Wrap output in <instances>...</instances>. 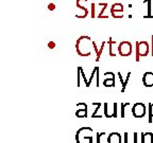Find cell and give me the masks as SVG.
Wrapping results in <instances>:
<instances>
[{"mask_svg":"<svg viewBox=\"0 0 153 143\" xmlns=\"http://www.w3.org/2000/svg\"><path fill=\"white\" fill-rule=\"evenodd\" d=\"M48 47H49V48H51V49H53V48L55 47V44H54L53 42H49V44H48Z\"/></svg>","mask_w":153,"mask_h":143,"instance_id":"cell-28","label":"cell"},{"mask_svg":"<svg viewBox=\"0 0 153 143\" xmlns=\"http://www.w3.org/2000/svg\"><path fill=\"white\" fill-rule=\"evenodd\" d=\"M82 2H83V0H77L75 4H77V6H78V8H80L81 10H83V11H84V16H83V18H85V17H87V16H88V14H89V11H88V9H87L86 6H84L83 4H82Z\"/></svg>","mask_w":153,"mask_h":143,"instance_id":"cell-16","label":"cell"},{"mask_svg":"<svg viewBox=\"0 0 153 143\" xmlns=\"http://www.w3.org/2000/svg\"><path fill=\"white\" fill-rule=\"evenodd\" d=\"M148 122L150 124L153 122V103L149 104V119H148Z\"/></svg>","mask_w":153,"mask_h":143,"instance_id":"cell-21","label":"cell"},{"mask_svg":"<svg viewBox=\"0 0 153 143\" xmlns=\"http://www.w3.org/2000/svg\"><path fill=\"white\" fill-rule=\"evenodd\" d=\"M93 106H96V109L92 113V118H100L99 116V110L101 109L102 107V103H93Z\"/></svg>","mask_w":153,"mask_h":143,"instance_id":"cell-17","label":"cell"},{"mask_svg":"<svg viewBox=\"0 0 153 143\" xmlns=\"http://www.w3.org/2000/svg\"><path fill=\"white\" fill-rule=\"evenodd\" d=\"M144 3H147L148 6V14L144 16V18H153L152 14H151V6H152V0H145Z\"/></svg>","mask_w":153,"mask_h":143,"instance_id":"cell-18","label":"cell"},{"mask_svg":"<svg viewBox=\"0 0 153 143\" xmlns=\"http://www.w3.org/2000/svg\"><path fill=\"white\" fill-rule=\"evenodd\" d=\"M141 143H153L152 133H141Z\"/></svg>","mask_w":153,"mask_h":143,"instance_id":"cell-14","label":"cell"},{"mask_svg":"<svg viewBox=\"0 0 153 143\" xmlns=\"http://www.w3.org/2000/svg\"><path fill=\"white\" fill-rule=\"evenodd\" d=\"M103 115L106 118H117L118 117V104L117 103H114L113 104V108H110V104L108 103H104L103 104Z\"/></svg>","mask_w":153,"mask_h":143,"instance_id":"cell-5","label":"cell"},{"mask_svg":"<svg viewBox=\"0 0 153 143\" xmlns=\"http://www.w3.org/2000/svg\"><path fill=\"white\" fill-rule=\"evenodd\" d=\"M130 75H131V72H129L128 73V75H126V80L122 78V75H121V73L120 72H118V76H119V81H120V83H121V85H122V92H124V90H126V85H128V82H129V78H130Z\"/></svg>","mask_w":153,"mask_h":143,"instance_id":"cell-15","label":"cell"},{"mask_svg":"<svg viewBox=\"0 0 153 143\" xmlns=\"http://www.w3.org/2000/svg\"><path fill=\"white\" fill-rule=\"evenodd\" d=\"M94 131L88 126H83L79 128L75 134L77 143H94Z\"/></svg>","mask_w":153,"mask_h":143,"instance_id":"cell-2","label":"cell"},{"mask_svg":"<svg viewBox=\"0 0 153 143\" xmlns=\"http://www.w3.org/2000/svg\"><path fill=\"white\" fill-rule=\"evenodd\" d=\"M146 106L143 103H136V104L133 105L132 107V115L135 118H143L146 115Z\"/></svg>","mask_w":153,"mask_h":143,"instance_id":"cell-6","label":"cell"},{"mask_svg":"<svg viewBox=\"0 0 153 143\" xmlns=\"http://www.w3.org/2000/svg\"><path fill=\"white\" fill-rule=\"evenodd\" d=\"M104 135V133H98L97 134V139H96V143H101V137Z\"/></svg>","mask_w":153,"mask_h":143,"instance_id":"cell-25","label":"cell"},{"mask_svg":"<svg viewBox=\"0 0 153 143\" xmlns=\"http://www.w3.org/2000/svg\"><path fill=\"white\" fill-rule=\"evenodd\" d=\"M114 44H116V42H114V40H113V38H112V37H110V39H108V45H110V51H108V54H110L111 56H113V57L116 56V53H114V52H113V48H112V45H114Z\"/></svg>","mask_w":153,"mask_h":143,"instance_id":"cell-20","label":"cell"},{"mask_svg":"<svg viewBox=\"0 0 153 143\" xmlns=\"http://www.w3.org/2000/svg\"><path fill=\"white\" fill-rule=\"evenodd\" d=\"M108 143H121V135L119 133H111L108 137Z\"/></svg>","mask_w":153,"mask_h":143,"instance_id":"cell-13","label":"cell"},{"mask_svg":"<svg viewBox=\"0 0 153 143\" xmlns=\"http://www.w3.org/2000/svg\"><path fill=\"white\" fill-rule=\"evenodd\" d=\"M99 67H97V73H96V86L99 87Z\"/></svg>","mask_w":153,"mask_h":143,"instance_id":"cell-24","label":"cell"},{"mask_svg":"<svg viewBox=\"0 0 153 143\" xmlns=\"http://www.w3.org/2000/svg\"><path fill=\"white\" fill-rule=\"evenodd\" d=\"M102 6H103V8H102V10H101V12L99 13V15H98V17L99 18H108V16H105V15H103V13H104V11L106 10V8H108V3H102Z\"/></svg>","mask_w":153,"mask_h":143,"instance_id":"cell-22","label":"cell"},{"mask_svg":"<svg viewBox=\"0 0 153 143\" xmlns=\"http://www.w3.org/2000/svg\"><path fill=\"white\" fill-rule=\"evenodd\" d=\"M96 73H97V67H95V68H94V70L92 71V75H90V78L88 80V85H87V87L90 86V84H92V81L94 80V76L96 75Z\"/></svg>","mask_w":153,"mask_h":143,"instance_id":"cell-23","label":"cell"},{"mask_svg":"<svg viewBox=\"0 0 153 143\" xmlns=\"http://www.w3.org/2000/svg\"><path fill=\"white\" fill-rule=\"evenodd\" d=\"M150 46L148 42H136V62L140 60V57H146L149 55Z\"/></svg>","mask_w":153,"mask_h":143,"instance_id":"cell-3","label":"cell"},{"mask_svg":"<svg viewBox=\"0 0 153 143\" xmlns=\"http://www.w3.org/2000/svg\"><path fill=\"white\" fill-rule=\"evenodd\" d=\"M106 42H103L101 44V46H100V48L97 47V44L95 42H93V48H94V50H95V52H96L97 54V58H96V62H99L100 60V57H101L102 53H103V49H104V46Z\"/></svg>","mask_w":153,"mask_h":143,"instance_id":"cell-12","label":"cell"},{"mask_svg":"<svg viewBox=\"0 0 153 143\" xmlns=\"http://www.w3.org/2000/svg\"><path fill=\"white\" fill-rule=\"evenodd\" d=\"M92 47H93V42L90 39L89 36H80L78 39H77V42H75V50H77V53L80 55V56L87 57L90 56L92 54Z\"/></svg>","mask_w":153,"mask_h":143,"instance_id":"cell-1","label":"cell"},{"mask_svg":"<svg viewBox=\"0 0 153 143\" xmlns=\"http://www.w3.org/2000/svg\"><path fill=\"white\" fill-rule=\"evenodd\" d=\"M137 138L138 134L136 131L133 133V135H129L128 133H124V135H123L124 143H137Z\"/></svg>","mask_w":153,"mask_h":143,"instance_id":"cell-11","label":"cell"},{"mask_svg":"<svg viewBox=\"0 0 153 143\" xmlns=\"http://www.w3.org/2000/svg\"><path fill=\"white\" fill-rule=\"evenodd\" d=\"M143 83L146 87H153V72H145Z\"/></svg>","mask_w":153,"mask_h":143,"instance_id":"cell-10","label":"cell"},{"mask_svg":"<svg viewBox=\"0 0 153 143\" xmlns=\"http://www.w3.org/2000/svg\"><path fill=\"white\" fill-rule=\"evenodd\" d=\"M77 118H87V105L85 103H78L77 104Z\"/></svg>","mask_w":153,"mask_h":143,"instance_id":"cell-8","label":"cell"},{"mask_svg":"<svg viewBox=\"0 0 153 143\" xmlns=\"http://www.w3.org/2000/svg\"><path fill=\"white\" fill-rule=\"evenodd\" d=\"M151 40H152V45H151V55L153 56V35L151 36Z\"/></svg>","mask_w":153,"mask_h":143,"instance_id":"cell-29","label":"cell"},{"mask_svg":"<svg viewBox=\"0 0 153 143\" xmlns=\"http://www.w3.org/2000/svg\"><path fill=\"white\" fill-rule=\"evenodd\" d=\"M130 105V103H121V109H120V118H124L126 117V108Z\"/></svg>","mask_w":153,"mask_h":143,"instance_id":"cell-19","label":"cell"},{"mask_svg":"<svg viewBox=\"0 0 153 143\" xmlns=\"http://www.w3.org/2000/svg\"><path fill=\"white\" fill-rule=\"evenodd\" d=\"M90 6H92V13H90V14H92V18H94V17H96V15H95V2L93 1Z\"/></svg>","mask_w":153,"mask_h":143,"instance_id":"cell-26","label":"cell"},{"mask_svg":"<svg viewBox=\"0 0 153 143\" xmlns=\"http://www.w3.org/2000/svg\"><path fill=\"white\" fill-rule=\"evenodd\" d=\"M118 53L123 57L130 56L132 54V44L130 42H121L118 46Z\"/></svg>","mask_w":153,"mask_h":143,"instance_id":"cell-4","label":"cell"},{"mask_svg":"<svg viewBox=\"0 0 153 143\" xmlns=\"http://www.w3.org/2000/svg\"><path fill=\"white\" fill-rule=\"evenodd\" d=\"M111 15L113 18H122L123 17V6L122 3H114L111 6Z\"/></svg>","mask_w":153,"mask_h":143,"instance_id":"cell-7","label":"cell"},{"mask_svg":"<svg viewBox=\"0 0 153 143\" xmlns=\"http://www.w3.org/2000/svg\"><path fill=\"white\" fill-rule=\"evenodd\" d=\"M104 75L108 76L103 81V86L104 87H115V76L113 72H105Z\"/></svg>","mask_w":153,"mask_h":143,"instance_id":"cell-9","label":"cell"},{"mask_svg":"<svg viewBox=\"0 0 153 143\" xmlns=\"http://www.w3.org/2000/svg\"><path fill=\"white\" fill-rule=\"evenodd\" d=\"M48 10H50V11H54V10H55V4H54V3H49Z\"/></svg>","mask_w":153,"mask_h":143,"instance_id":"cell-27","label":"cell"}]
</instances>
